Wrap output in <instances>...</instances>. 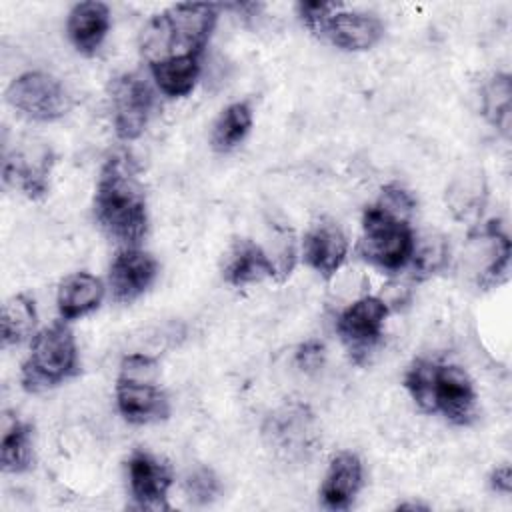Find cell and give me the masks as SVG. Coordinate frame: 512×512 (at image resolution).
<instances>
[{
    "label": "cell",
    "mask_w": 512,
    "mask_h": 512,
    "mask_svg": "<svg viewBox=\"0 0 512 512\" xmlns=\"http://www.w3.org/2000/svg\"><path fill=\"white\" fill-rule=\"evenodd\" d=\"M94 216L104 234L122 248H138L148 228L146 198L132 162L110 156L102 166L94 194Z\"/></svg>",
    "instance_id": "cell-1"
},
{
    "label": "cell",
    "mask_w": 512,
    "mask_h": 512,
    "mask_svg": "<svg viewBox=\"0 0 512 512\" xmlns=\"http://www.w3.org/2000/svg\"><path fill=\"white\" fill-rule=\"evenodd\" d=\"M414 236L408 218L376 202L364 210L358 254L384 272H398L410 264Z\"/></svg>",
    "instance_id": "cell-2"
},
{
    "label": "cell",
    "mask_w": 512,
    "mask_h": 512,
    "mask_svg": "<svg viewBox=\"0 0 512 512\" xmlns=\"http://www.w3.org/2000/svg\"><path fill=\"white\" fill-rule=\"evenodd\" d=\"M78 372L76 340L66 324L58 320L34 334L30 356L22 364V384L30 392L62 384Z\"/></svg>",
    "instance_id": "cell-3"
},
{
    "label": "cell",
    "mask_w": 512,
    "mask_h": 512,
    "mask_svg": "<svg viewBox=\"0 0 512 512\" xmlns=\"http://www.w3.org/2000/svg\"><path fill=\"white\" fill-rule=\"evenodd\" d=\"M388 312L386 300L378 296H362L340 312L336 330L356 362H362L382 340Z\"/></svg>",
    "instance_id": "cell-4"
},
{
    "label": "cell",
    "mask_w": 512,
    "mask_h": 512,
    "mask_svg": "<svg viewBox=\"0 0 512 512\" xmlns=\"http://www.w3.org/2000/svg\"><path fill=\"white\" fill-rule=\"evenodd\" d=\"M6 98L28 118L42 122L56 120L70 108V96L62 82L44 72H26L18 76L8 86Z\"/></svg>",
    "instance_id": "cell-5"
},
{
    "label": "cell",
    "mask_w": 512,
    "mask_h": 512,
    "mask_svg": "<svg viewBox=\"0 0 512 512\" xmlns=\"http://www.w3.org/2000/svg\"><path fill=\"white\" fill-rule=\"evenodd\" d=\"M110 110L118 138L136 140L150 120L154 94L138 74H122L110 82Z\"/></svg>",
    "instance_id": "cell-6"
},
{
    "label": "cell",
    "mask_w": 512,
    "mask_h": 512,
    "mask_svg": "<svg viewBox=\"0 0 512 512\" xmlns=\"http://www.w3.org/2000/svg\"><path fill=\"white\" fill-rule=\"evenodd\" d=\"M432 412L466 426L476 418V392L468 374L454 364H438L432 384Z\"/></svg>",
    "instance_id": "cell-7"
},
{
    "label": "cell",
    "mask_w": 512,
    "mask_h": 512,
    "mask_svg": "<svg viewBox=\"0 0 512 512\" xmlns=\"http://www.w3.org/2000/svg\"><path fill=\"white\" fill-rule=\"evenodd\" d=\"M172 34L174 56L178 54H200L206 46L218 12L214 4H176L164 12Z\"/></svg>",
    "instance_id": "cell-8"
},
{
    "label": "cell",
    "mask_w": 512,
    "mask_h": 512,
    "mask_svg": "<svg viewBox=\"0 0 512 512\" xmlns=\"http://www.w3.org/2000/svg\"><path fill=\"white\" fill-rule=\"evenodd\" d=\"M346 254H348L346 234L334 220L320 218L304 234V242H302L304 262L326 280H330L340 270V266L346 260Z\"/></svg>",
    "instance_id": "cell-9"
},
{
    "label": "cell",
    "mask_w": 512,
    "mask_h": 512,
    "mask_svg": "<svg viewBox=\"0 0 512 512\" xmlns=\"http://www.w3.org/2000/svg\"><path fill=\"white\" fill-rule=\"evenodd\" d=\"M158 274V262L140 248H120L112 260L108 282L116 302H132L144 294Z\"/></svg>",
    "instance_id": "cell-10"
},
{
    "label": "cell",
    "mask_w": 512,
    "mask_h": 512,
    "mask_svg": "<svg viewBox=\"0 0 512 512\" xmlns=\"http://www.w3.org/2000/svg\"><path fill=\"white\" fill-rule=\"evenodd\" d=\"M128 480L130 492L140 508L168 510V488L172 484V474L166 464L156 460L152 454L136 450L128 460Z\"/></svg>",
    "instance_id": "cell-11"
},
{
    "label": "cell",
    "mask_w": 512,
    "mask_h": 512,
    "mask_svg": "<svg viewBox=\"0 0 512 512\" xmlns=\"http://www.w3.org/2000/svg\"><path fill=\"white\" fill-rule=\"evenodd\" d=\"M116 404L120 414L132 424H148L168 418V396L156 386V382H132L118 380Z\"/></svg>",
    "instance_id": "cell-12"
},
{
    "label": "cell",
    "mask_w": 512,
    "mask_h": 512,
    "mask_svg": "<svg viewBox=\"0 0 512 512\" xmlns=\"http://www.w3.org/2000/svg\"><path fill=\"white\" fill-rule=\"evenodd\" d=\"M52 168V152L38 144L34 150H16L4 160V180L18 186L26 196L38 198L48 190V174Z\"/></svg>",
    "instance_id": "cell-13"
},
{
    "label": "cell",
    "mask_w": 512,
    "mask_h": 512,
    "mask_svg": "<svg viewBox=\"0 0 512 512\" xmlns=\"http://www.w3.org/2000/svg\"><path fill=\"white\" fill-rule=\"evenodd\" d=\"M320 34L342 50H368L382 38L384 26L372 14L334 12Z\"/></svg>",
    "instance_id": "cell-14"
},
{
    "label": "cell",
    "mask_w": 512,
    "mask_h": 512,
    "mask_svg": "<svg viewBox=\"0 0 512 512\" xmlns=\"http://www.w3.org/2000/svg\"><path fill=\"white\" fill-rule=\"evenodd\" d=\"M362 488V462L352 452H340L332 458L324 476L320 496L326 508L346 510Z\"/></svg>",
    "instance_id": "cell-15"
},
{
    "label": "cell",
    "mask_w": 512,
    "mask_h": 512,
    "mask_svg": "<svg viewBox=\"0 0 512 512\" xmlns=\"http://www.w3.org/2000/svg\"><path fill=\"white\" fill-rule=\"evenodd\" d=\"M110 28V10L106 4L90 0L80 2L68 16V38L82 54H94Z\"/></svg>",
    "instance_id": "cell-16"
},
{
    "label": "cell",
    "mask_w": 512,
    "mask_h": 512,
    "mask_svg": "<svg viewBox=\"0 0 512 512\" xmlns=\"http://www.w3.org/2000/svg\"><path fill=\"white\" fill-rule=\"evenodd\" d=\"M102 298L104 286L94 274L74 272L60 282L56 302L62 320H76L96 310Z\"/></svg>",
    "instance_id": "cell-17"
},
{
    "label": "cell",
    "mask_w": 512,
    "mask_h": 512,
    "mask_svg": "<svg viewBox=\"0 0 512 512\" xmlns=\"http://www.w3.org/2000/svg\"><path fill=\"white\" fill-rule=\"evenodd\" d=\"M276 276L272 258L252 240H238L224 266V278L232 286H246Z\"/></svg>",
    "instance_id": "cell-18"
},
{
    "label": "cell",
    "mask_w": 512,
    "mask_h": 512,
    "mask_svg": "<svg viewBox=\"0 0 512 512\" xmlns=\"http://www.w3.org/2000/svg\"><path fill=\"white\" fill-rule=\"evenodd\" d=\"M150 68L156 86L170 98L190 94L200 74L198 54H176L150 64Z\"/></svg>",
    "instance_id": "cell-19"
},
{
    "label": "cell",
    "mask_w": 512,
    "mask_h": 512,
    "mask_svg": "<svg viewBox=\"0 0 512 512\" xmlns=\"http://www.w3.org/2000/svg\"><path fill=\"white\" fill-rule=\"evenodd\" d=\"M512 80L508 74H494L482 88V114L500 132H510Z\"/></svg>",
    "instance_id": "cell-20"
},
{
    "label": "cell",
    "mask_w": 512,
    "mask_h": 512,
    "mask_svg": "<svg viewBox=\"0 0 512 512\" xmlns=\"http://www.w3.org/2000/svg\"><path fill=\"white\" fill-rule=\"evenodd\" d=\"M252 126V110L246 102H234L218 116L212 130V146L218 152H230L248 134Z\"/></svg>",
    "instance_id": "cell-21"
},
{
    "label": "cell",
    "mask_w": 512,
    "mask_h": 512,
    "mask_svg": "<svg viewBox=\"0 0 512 512\" xmlns=\"http://www.w3.org/2000/svg\"><path fill=\"white\" fill-rule=\"evenodd\" d=\"M34 328H36L34 302L24 294L12 296L2 308V342H4V346L20 344L26 338H34V334H36Z\"/></svg>",
    "instance_id": "cell-22"
},
{
    "label": "cell",
    "mask_w": 512,
    "mask_h": 512,
    "mask_svg": "<svg viewBox=\"0 0 512 512\" xmlns=\"http://www.w3.org/2000/svg\"><path fill=\"white\" fill-rule=\"evenodd\" d=\"M0 462L4 472H22L32 462V430L24 422H14L2 436Z\"/></svg>",
    "instance_id": "cell-23"
},
{
    "label": "cell",
    "mask_w": 512,
    "mask_h": 512,
    "mask_svg": "<svg viewBox=\"0 0 512 512\" xmlns=\"http://www.w3.org/2000/svg\"><path fill=\"white\" fill-rule=\"evenodd\" d=\"M448 260V244L446 238L438 232H426L424 236H414V250L410 258V266L414 270V278H426L444 268Z\"/></svg>",
    "instance_id": "cell-24"
},
{
    "label": "cell",
    "mask_w": 512,
    "mask_h": 512,
    "mask_svg": "<svg viewBox=\"0 0 512 512\" xmlns=\"http://www.w3.org/2000/svg\"><path fill=\"white\" fill-rule=\"evenodd\" d=\"M438 362L418 358L414 360L406 374H404V386L410 392L412 400L424 410L432 412V384H434V374H436Z\"/></svg>",
    "instance_id": "cell-25"
},
{
    "label": "cell",
    "mask_w": 512,
    "mask_h": 512,
    "mask_svg": "<svg viewBox=\"0 0 512 512\" xmlns=\"http://www.w3.org/2000/svg\"><path fill=\"white\" fill-rule=\"evenodd\" d=\"M484 182L478 176H466L462 182H458L450 190V204L458 218H470L478 216L484 206Z\"/></svg>",
    "instance_id": "cell-26"
},
{
    "label": "cell",
    "mask_w": 512,
    "mask_h": 512,
    "mask_svg": "<svg viewBox=\"0 0 512 512\" xmlns=\"http://www.w3.org/2000/svg\"><path fill=\"white\" fill-rule=\"evenodd\" d=\"M158 378V362L156 358L144 352H132L122 358L120 376L118 380H132V382H156Z\"/></svg>",
    "instance_id": "cell-27"
},
{
    "label": "cell",
    "mask_w": 512,
    "mask_h": 512,
    "mask_svg": "<svg viewBox=\"0 0 512 512\" xmlns=\"http://www.w3.org/2000/svg\"><path fill=\"white\" fill-rule=\"evenodd\" d=\"M184 490H186V496L194 504H208L216 498V494L220 490V484H218V478L214 476L212 470L196 468L194 472L188 474V478L184 482Z\"/></svg>",
    "instance_id": "cell-28"
},
{
    "label": "cell",
    "mask_w": 512,
    "mask_h": 512,
    "mask_svg": "<svg viewBox=\"0 0 512 512\" xmlns=\"http://www.w3.org/2000/svg\"><path fill=\"white\" fill-rule=\"evenodd\" d=\"M378 204L384 206L386 210L394 212V214H400L404 218H408L416 206L412 194L408 190H404L402 186L398 184H390L382 190L380 198H378Z\"/></svg>",
    "instance_id": "cell-29"
},
{
    "label": "cell",
    "mask_w": 512,
    "mask_h": 512,
    "mask_svg": "<svg viewBox=\"0 0 512 512\" xmlns=\"http://www.w3.org/2000/svg\"><path fill=\"white\" fill-rule=\"evenodd\" d=\"M300 14L304 24L314 30V32H322L326 20L334 14V10L338 8V4H326V2H302L300 6Z\"/></svg>",
    "instance_id": "cell-30"
},
{
    "label": "cell",
    "mask_w": 512,
    "mask_h": 512,
    "mask_svg": "<svg viewBox=\"0 0 512 512\" xmlns=\"http://www.w3.org/2000/svg\"><path fill=\"white\" fill-rule=\"evenodd\" d=\"M296 362L306 372L318 370L322 366V362H324V346H322V342H318V340L304 342L298 348V352H296Z\"/></svg>",
    "instance_id": "cell-31"
},
{
    "label": "cell",
    "mask_w": 512,
    "mask_h": 512,
    "mask_svg": "<svg viewBox=\"0 0 512 512\" xmlns=\"http://www.w3.org/2000/svg\"><path fill=\"white\" fill-rule=\"evenodd\" d=\"M490 484L496 492L500 494H510L512 488V474H510V466H500L492 472L490 476Z\"/></svg>",
    "instance_id": "cell-32"
}]
</instances>
